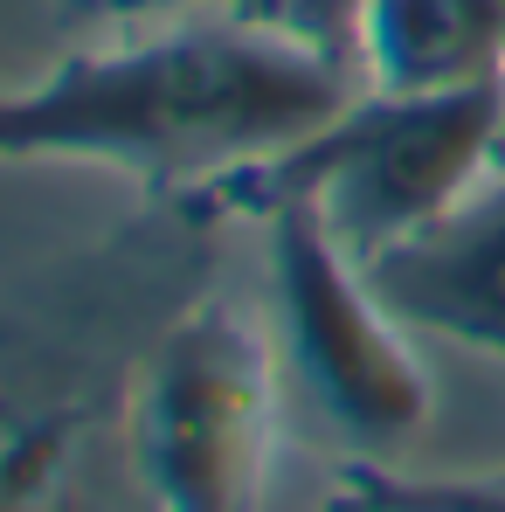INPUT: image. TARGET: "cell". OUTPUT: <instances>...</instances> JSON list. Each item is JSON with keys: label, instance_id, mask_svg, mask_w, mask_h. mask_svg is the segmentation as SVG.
I'll list each match as a JSON object with an SVG mask.
<instances>
[{"label": "cell", "instance_id": "cell-1", "mask_svg": "<svg viewBox=\"0 0 505 512\" xmlns=\"http://www.w3.org/2000/svg\"><path fill=\"white\" fill-rule=\"evenodd\" d=\"M353 97L360 84L326 56L215 14L0 90V160H104L160 201H187L298 146Z\"/></svg>", "mask_w": 505, "mask_h": 512}, {"label": "cell", "instance_id": "cell-2", "mask_svg": "<svg viewBox=\"0 0 505 512\" xmlns=\"http://www.w3.org/2000/svg\"><path fill=\"white\" fill-rule=\"evenodd\" d=\"M499 118L505 77L471 90H360L339 118L305 132L298 146L236 167L229 180L187 194L194 215H270L284 201L319 208L333 243L353 263H374L395 243L422 236L436 215H450L485 173L499 167Z\"/></svg>", "mask_w": 505, "mask_h": 512}, {"label": "cell", "instance_id": "cell-3", "mask_svg": "<svg viewBox=\"0 0 505 512\" xmlns=\"http://www.w3.org/2000/svg\"><path fill=\"white\" fill-rule=\"evenodd\" d=\"M167 270V243H118L0 312V512H77L97 423L160 333H139V305Z\"/></svg>", "mask_w": 505, "mask_h": 512}, {"label": "cell", "instance_id": "cell-4", "mask_svg": "<svg viewBox=\"0 0 505 512\" xmlns=\"http://www.w3.org/2000/svg\"><path fill=\"white\" fill-rule=\"evenodd\" d=\"M125 450L153 512H256L277 464V353L229 291L180 298L125 388Z\"/></svg>", "mask_w": 505, "mask_h": 512}, {"label": "cell", "instance_id": "cell-5", "mask_svg": "<svg viewBox=\"0 0 505 512\" xmlns=\"http://www.w3.org/2000/svg\"><path fill=\"white\" fill-rule=\"evenodd\" d=\"M263 229H270L284 353H291L298 381L312 388V402L367 450L409 443L436 409L416 346L402 340L409 326L374 298L367 270L333 243L319 208L284 201L263 215Z\"/></svg>", "mask_w": 505, "mask_h": 512}, {"label": "cell", "instance_id": "cell-6", "mask_svg": "<svg viewBox=\"0 0 505 512\" xmlns=\"http://www.w3.org/2000/svg\"><path fill=\"white\" fill-rule=\"evenodd\" d=\"M360 270L402 326L505 360V167H492L422 236Z\"/></svg>", "mask_w": 505, "mask_h": 512}, {"label": "cell", "instance_id": "cell-7", "mask_svg": "<svg viewBox=\"0 0 505 512\" xmlns=\"http://www.w3.org/2000/svg\"><path fill=\"white\" fill-rule=\"evenodd\" d=\"M505 77L499 0H360V90H471Z\"/></svg>", "mask_w": 505, "mask_h": 512}, {"label": "cell", "instance_id": "cell-8", "mask_svg": "<svg viewBox=\"0 0 505 512\" xmlns=\"http://www.w3.org/2000/svg\"><path fill=\"white\" fill-rule=\"evenodd\" d=\"M215 14L263 28V35H284L360 84V0H215Z\"/></svg>", "mask_w": 505, "mask_h": 512}, {"label": "cell", "instance_id": "cell-9", "mask_svg": "<svg viewBox=\"0 0 505 512\" xmlns=\"http://www.w3.org/2000/svg\"><path fill=\"white\" fill-rule=\"evenodd\" d=\"M346 492L381 512H505L499 485H409V478H381L374 464L346 471Z\"/></svg>", "mask_w": 505, "mask_h": 512}, {"label": "cell", "instance_id": "cell-10", "mask_svg": "<svg viewBox=\"0 0 505 512\" xmlns=\"http://www.w3.org/2000/svg\"><path fill=\"white\" fill-rule=\"evenodd\" d=\"M56 7H70L84 21H139V14H173L187 0H56Z\"/></svg>", "mask_w": 505, "mask_h": 512}, {"label": "cell", "instance_id": "cell-11", "mask_svg": "<svg viewBox=\"0 0 505 512\" xmlns=\"http://www.w3.org/2000/svg\"><path fill=\"white\" fill-rule=\"evenodd\" d=\"M499 167H505V118H499Z\"/></svg>", "mask_w": 505, "mask_h": 512}, {"label": "cell", "instance_id": "cell-12", "mask_svg": "<svg viewBox=\"0 0 505 512\" xmlns=\"http://www.w3.org/2000/svg\"><path fill=\"white\" fill-rule=\"evenodd\" d=\"M499 14H505V0H499Z\"/></svg>", "mask_w": 505, "mask_h": 512}]
</instances>
